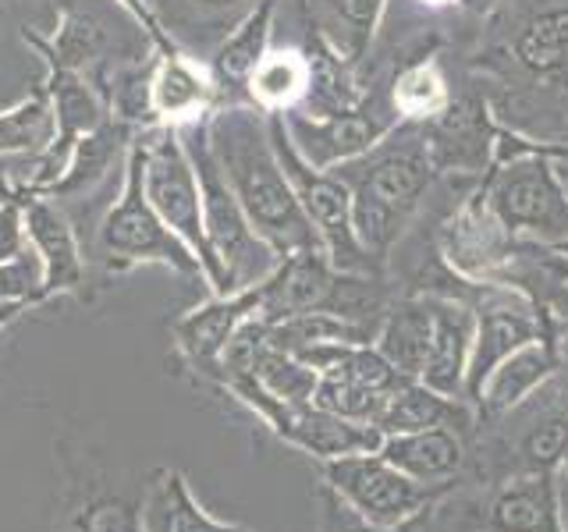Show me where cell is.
Segmentation results:
<instances>
[{"label":"cell","instance_id":"6da1fadb","mask_svg":"<svg viewBox=\"0 0 568 532\" xmlns=\"http://www.w3.org/2000/svg\"><path fill=\"white\" fill-rule=\"evenodd\" d=\"M206 124L210 146L217 153L231 192L239 195L248 224L274 248L277 259L310 253V248L324 253V242H320L316 227L302 209L288 174H284L274 153V142L263 135L260 121L248 111H224L206 117Z\"/></svg>","mask_w":568,"mask_h":532},{"label":"cell","instance_id":"7c38bea8","mask_svg":"<svg viewBox=\"0 0 568 532\" xmlns=\"http://www.w3.org/2000/svg\"><path fill=\"white\" fill-rule=\"evenodd\" d=\"M381 454L398 466L405 475L430 487H462L469 469V433L452 430V426H434L419 433L384 437Z\"/></svg>","mask_w":568,"mask_h":532},{"label":"cell","instance_id":"b9f144b4","mask_svg":"<svg viewBox=\"0 0 568 532\" xmlns=\"http://www.w3.org/2000/svg\"><path fill=\"white\" fill-rule=\"evenodd\" d=\"M434 4H440V0H434Z\"/></svg>","mask_w":568,"mask_h":532},{"label":"cell","instance_id":"cb8c5ba5","mask_svg":"<svg viewBox=\"0 0 568 532\" xmlns=\"http://www.w3.org/2000/svg\"><path fill=\"white\" fill-rule=\"evenodd\" d=\"M58 532H142L139 522V497L106 490V487H85L71 497Z\"/></svg>","mask_w":568,"mask_h":532},{"label":"cell","instance_id":"44dd1931","mask_svg":"<svg viewBox=\"0 0 568 532\" xmlns=\"http://www.w3.org/2000/svg\"><path fill=\"white\" fill-rule=\"evenodd\" d=\"M124 139H129V132H124V124L114 117L103 121L97 132L82 135L75 146H71L58 182L50 185V192H47L50 200L53 195H82L93 185H100L106 177V171H111L114 156L121 153V146H129Z\"/></svg>","mask_w":568,"mask_h":532},{"label":"cell","instance_id":"4fadbf2b","mask_svg":"<svg viewBox=\"0 0 568 532\" xmlns=\"http://www.w3.org/2000/svg\"><path fill=\"white\" fill-rule=\"evenodd\" d=\"M434 313V334L430 351H426V366L419 372V383L444 398H466V369L476 334V313L466 301L455 298H430Z\"/></svg>","mask_w":568,"mask_h":532},{"label":"cell","instance_id":"d6986e66","mask_svg":"<svg viewBox=\"0 0 568 532\" xmlns=\"http://www.w3.org/2000/svg\"><path fill=\"white\" fill-rule=\"evenodd\" d=\"M292 132H295V150L302 153V160H306L310 167L324 171L373 146V139L381 135V124L377 117H366V114H334L327 121H313V124L306 117H295Z\"/></svg>","mask_w":568,"mask_h":532},{"label":"cell","instance_id":"5b68a950","mask_svg":"<svg viewBox=\"0 0 568 532\" xmlns=\"http://www.w3.org/2000/svg\"><path fill=\"white\" fill-rule=\"evenodd\" d=\"M444 532H561L555 472L462 483L434 508Z\"/></svg>","mask_w":568,"mask_h":532},{"label":"cell","instance_id":"603a6c76","mask_svg":"<svg viewBox=\"0 0 568 532\" xmlns=\"http://www.w3.org/2000/svg\"><path fill=\"white\" fill-rule=\"evenodd\" d=\"M53 139H58V117L43 82L26 100L0 111V156H43Z\"/></svg>","mask_w":568,"mask_h":532},{"label":"cell","instance_id":"d6a6232c","mask_svg":"<svg viewBox=\"0 0 568 532\" xmlns=\"http://www.w3.org/2000/svg\"><path fill=\"white\" fill-rule=\"evenodd\" d=\"M395 100L402 111L408 114H426V111H437V106L444 103V85L437 79L434 68H413L405 71L398 89H395Z\"/></svg>","mask_w":568,"mask_h":532},{"label":"cell","instance_id":"83f0119b","mask_svg":"<svg viewBox=\"0 0 568 532\" xmlns=\"http://www.w3.org/2000/svg\"><path fill=\"white\" fill-rule=\"evenodd\" d=\"M256 103L281 111L292 100H298L310 85V61H302L298 53H266L253 79L245 82Z\"/></svg>","mask_w":568,"mask_h":532},{"label":"cell","instance_id":"4316f807","mask_svg":"<svg viewBox=\"0 0 568 532\" xmlns=\"http://www.w3.org/2000/svg\"><path fill=\"white\" fill-rule=\"evenodd\" d=\"M248 372H253V377L260 380V387L271 390L277 401H284V405H313V390H316L320 372L310 369L306 362H298L295 355L263 345Z\"/></svg>","mask_w":568,"mask_h":532},{"label":"cell","instance_id":"836d02e7","mask_svg":"<svg viewBox=\"0 0 568 532\" xmlns=\"http://www.w3.org/2000/svg\"><path fill=\"white\" fill-rule=\"evenodd\" d=\"M29 253L26 217H22V195L0 200V263H11Z\"/></svg>","mask_w":568,"mask_h":532},{"label":"cell","instance_id":"7bdbcfd3","mask_svg":"<svg viewBox=\"0 0 568 532\" xmlns=\"http://www.w3.org/2000/svg\"><path fill=\"white\" fill-rule=\"evenodd\" d=\"M440 532H444V529H440Z\"/></svg>","mask_w":568,"mask_h":532},{"label":"cell","instance_id":"7a4b0ae2","mask_svg":"<svg viewBox=\"0 0 568 532\" xmlns=\"http://www.w3.org/2000/svg\"><path fill=\"white\" fill-rule=\"evenodd\" d=\"M568 458V372L558 369L529 398L490 419H476L466 483L555 472Z\"/></svg>","mask_w":568,"mask_h":532},{"label":"cell","instance_id":"9a60e30c","mask_svg":"<svg viewBox=\"0 0 568 532\" xmlns=\"http://www.w3.org/2000/svg\"><path fill=\"white\" fill-rule=\"evenodd\" d=\"M497 217L508 227H529L544 235H568V203L550 182L544 164H523L505 174L494 192Z\"/></svg>","mask_w":568,"mask_h":532},{"label":"cell","instance_id":"ba28073f","mask_svg":"<svg viewBox=\"0 0 568 532\" xmlns=\"http://www.w3.org/2000/svg\"><path fill=\"white\" fill-rule=\"evenodd\" d=\"M271 142H274V153L281 160L284 174H288L302 209H306L310 224L316 227L320 242H324L327 259L345 274H369V256L359 248L355 231H352V195H348V188L337 182V177L320 174L316 167H310L306 160H302L292 135L284 132L281 114H274V121H271Z\"/></svg>","mask_w":568,"mask_h":532},{"label":"cell","instance_id":"e0dca14e","mask_svg":"<svg viewBox=\"0 0 568 532\" xmlns=\"http://www.w3.org/2000/svg\"><path fill=\"white\" fill-rule=\"evenodd\" d=\"M476 419H479L476 408L466 398H444L426 383L408 380L405 387L395 390V395H387L373 426H377L384 437L419 433V430H434V426H452V430H462L473 437Z\"/></svg>","mask_w":568,"mask_h":532},{"label":"cell","instance_id":"8d00e7d4","mask_svg":"<svg viewBox=\"0 0 568 532\" xmlns=\"http://www.w3.org/2000/svg\"><path fill=\"white\" fill-rule=\"evenodd\" d=\"M26 309H32V306H26V301H0V330H4L8 324H14Z\"/></svg>","mask_w":568,"mask_h":532},{"label":"cell","instance_id":"f1b7e54d","mask_svg":"<svg viewBox=\"0 0 568 532\" xmlns=\"http://www.w3.org/2000/svg\"><path fill=\"white\" fill-rule=\"evenodd\" d=\"M519 61L532 71H555L568 61V11H547L515 43Z\"/></svg>","mask_w":568,"mask_h":532},{"label":"cell","instance_id":"5bb4252c","mask_svg":"<svg viewBox=\"0 0 568 532\" xmlns=\"http://www.w3.org/2000/svg\"><path fill=\"white\" fill-rule=\"evenodd\" d=\"M139 522L142 532H256L239 522H221L195 501L189 479L178 469L150 472L139 493Z\"/></svg>","mask_w":568,"mask_h":532},{"label":"cell","instance_id":"3957f363","mask_svg":"<svg viewBox=\"0 0 568 532\" xmlns=\"http://www.w3.org/2000/svg\"><path fill=\"white\" fill-rule=\"evenodd\" d=\"M206 117L178 124V132H182V142L192 156L195 177H200L206 245H210V256H213V263H217V274H221L217 295H231V291L263 284L277 270L281 259H277L274 248L253 231V224H248L245 209L239 203V195L231 192L227 177L217 164V153H213V146H210Z\"/></svg>","mask_w":568,"mask_h":532},{"label":"cell","instance_id":"74e56055","mask_svg":"<svg viewBox=\"0 0 568 532\" xmlns=\"http://www.w3.org/2000/svg\"><path fill=\"white\" fill-rule=\"evenodd\" d=\"M550 341H555V351H558V366L568 372V324L561 334H550Z\"/></svg>","mask_w":568,"mask_h":532},{"label":"cell","instance_id":"1f68e13d","mask_svg":"<svg viewBox=\"0 0 568 532\" xmlns=\"http://www.w3.org/2000/svg\"><path fill=\"white\" fill-rule=\"evenodd\" d=\"M0 301H26V306L43 301V266L32 248L11 263H0Z\"/></svg>","mask_w":568,"mask_h":532},{"label":"cell","instance_id":"277c9868","mask_svg":"<svg viewBox=\"0 0 568 532\" xmlns=\"http://www.w3.org/2000/svg\"><path fill=\"white\" fill-rule=\"evenodd\" d=\"M132 150L139 153L142 188H146L150 206L156 209V217L192 248L195 259L203 263V277L213 288V295H217L221 274H217V263H213L210 245H206L200 177H195L192 156L185 150L178 124H153V129H142L132 139Z\"/></svg>","mask_w":568,"mask_h":532},{"label":"cell","instance_id":"f546056e","mask_svg":"<svg viewBox=\"0 0 568 532\" xmlns=\"http://www.w3.org/2000/svg\"><path fill=\"white\" fill-rule=\"evenodd\" d=\"M387 395H373V390L359 387V383H348V380H337V377H320L316 390H313V405L324 408L331 416H342L348 422H366L373 426L381 416Z\"/></svg>","mask_w":568,"mask_h":532},{"label":"cell","instance_id":"30bf717a","mask_svg":"<svg viewBox=\"0 0 568 532\" xmlns=\"http://www.w3.org/2000/svg\"><path fill=\"white\" fill-rule=\"evenodd\" d=\"M26 238L32 256L43 266V301L53 295H75L85 284V263L75 238V227L50 195H22Z\"/></svg>","mask_w":568,"mask_h":532},{"label":"cell","instance_id":"484cf974","mask_svg":"<svg viewBox=\"0 0 568 532\" xmlns=\"http://www.w3.org/2000/svg\"><path fill=\"white\" fill-rule=\"evenodd\" d=\"M426 177H430V171H426L419 156H405V153L384 156L381 164L363 177L359 192H366L369 200H377L390 213H405L416 203V195L423 192Z\"/></svg>","mask_w":568,"mask_h":532},{"label":"cell","instance_id":"d590c367","mask_svg":"<svg viewBox=\"0 0 568 532\" xmlns=\"http://www.w3.org/2000/svg\"><path fill=\"white\" fill-rule=\"evenodd\" d=\"M384 0H334V8L342 11V18L355 29H369L377 22V11H381Z\"/></svg>","mask_w":568,"mask_h":532},{"label":"cell","instance_id":"d4e9b609","mask_svg":"<svg viewBox=\"0 0 568 532\" xmlns=\"http://www.w3.org/2000/svg\"><path fill=\"white\" fill-rule=\"evenodd\" d=\"M271 22H274V0L263 4L245 18V22L227 35V43L213 58V79L221 85H245L253 79V71L266 58V40H271Z\"/></svg>","mask_w":568,"mask_h":532},{"label":"cell","instance_id":"f35d334b","mask_svg":"<svg viewBox=\"0 0 568 532\" xmlns=\"http://www.w3.org/2000/svg\"><path fill=\"white\" fill-rule=\"evenodd\" d=\"M4 160H8V156H0V200H11V195H18V188H11V182H8Z\"/></svg>","mask_w":568,"mask_h":532},{"label":"cell","instance_id":"2e32d148","mask_svg":"<svg viewBox=\"0 0 568 532\" xmlns=\"http://www.w3.org/2000/svg\"><path fill=\"white\" fill-rule=\"evenodd\" d=\"M217 85L182 50L160 53L150 64V114L153 124H185L206 117Z\"/></svg>","mask_w":568,"mask_h":532},{"label":"cell","instance_id":"ab89813d","mask_svg":"<svg viewBox=\"0 0 568 532\" xmlns=\"http://www.w3.org/2000/svg\"><path fill=\"white\" fill-rule=\"evenodd\" d=\"M423 532H440V525L434 522V514H430V519H426V525H423Z\"/></svg>","mask_w":568,"mask_h":532},{"label":"cell","instance_id":"9c48e42d","mask_svg":"<svg viewBox=\"0 0 568 532\" xmlns=\"http://www.w3.org/2000/svg\"><path fill=\"white\" fill-rule=\"evenodd\" d=\"M263 301V284L256 288H242L231 295H213L206 306L192 309L174 324V345L182 351V359L200 372L221 383V362L231 345V337L239 334L245 319L260 313Z\"/></svg>","mask_w":568,"mask_h":532},{"label":"cell","instance_id":"8992f818","mask_svg":"<svg viewBox=\"0 0 568 532\" xmlns=\"http://www.w3.org/2000/svg\"><path fill=\"white\" fill-rule=\"evenodd\" d=\"M100 253L111 270L156 263V266H171L174 274L206 280L203 263L195 259L192 248L178 238L150 206L146 188H142V164H139V153L132 150V142H129V160H124L121 195H118V203L106 209V217L100 224Z\"/></svg>","mask_w":568,"mask_h":532},{"label":"cell","instance_id":"8fae6325","mask_svg":"<svg viewBox=\"0 0 568 532\" xmlns=\"http://www.w3.org/2000/svg\"><path fill=\"white\" fill-rule=\"evenodd\" d=\"M537 337H550L547 319L540 313H532L526 301L511 298V301H490V306H479L469 369H466V401L473 405L490 372L501 366L511 351H519L523 345L537 341Z\"/></svg>","mask_w":568,"mask_h":532},{"label":"cell","instance_id":"4dcf8cb0","mask_svg":"<svg viewBox=\"0 0 568 532\" xmlns=\"http://www.w3.org/2000/svg\"><path fill=\"white\" fill-rule=\"evenodd\" d=\"M313 501H316V529L313 532H423L426 519L434 514L430 511V514H423V519L405 522V525H377V522L363 519L348 501H342L327 483L316 487Z\"/></svg>","mask_w":568,"mask_h":532},{"label":"cell","instance_id":"60d3db41","mask_svg":"<svg viewBox=\"0 0 568 532\" xmlns=\"http://www.w3.org/2000/svg\"><path fill=\"white\" fill-rule=\"evenodd\" d=\"M213 4H227V0H213Z\"/></svg>","mask_w":568,"mask_h":532},{"label":"cell","instance_id":"ac0fdd59","mask_svg":"<svg viewBox=\"0 0 568 532\" xmlns=\"http://www.w3.org/2000/svg\"><path fill=\"white\" fill-rule=\"evenodd\" d=\"M558 369H561L558 351H555V341H550V337H537V341L523 345L490 372L484 387H479V395L473 401L476 416L490 419V416L508 412V408H515L523 398H529L544 380L555 377Z\"/></svg>","mask_w":568,"mask_h":532},{"label":"cell","instance_id":"e575fe53","mask_svg":"<svg viewBox=\"0 0 568 532\" xmlns=\"http://www.w3.org/2000/svg\"><path fill=\"white\" fill-rule=\"evenodd\" d=\"M118 4H124V8H129V14L135 18V22L142 25V29H146V35H150V43L160 50V53H171V50H178L174 47V40H171V35L164 32V29H160V22H156V18H153V11L146 8V0H118Z\"/></svg>","mask_w":568,"mask_h":532},{"label":"cell","instance_id":"52a82bcc","mask_svg":"<svg viewBox=\"0 0 568 532\" xmlns=\"http://www.w3.org/2000/svg\"><path fill=\"white\" fill-rule=\"evenodd\" d=\"M320 483H327L342 501H348L363 519L377 525L416 522L452 493V487H430L405 475L381 451L320 461Z\"/></svg>","mask_w":568,"mask_h":532},{"label":"cell","instance_id":"7402d4cb","mask_svg":"<svg viewBox=\"0 0 568 532\" xmlns=\"http://www.w3.org/2000/svg\"><path fill=\"white\" fill-rule=\"evenodd\" d=\"M26 43H32L36 50H40V58L47 64L82 71L85 75V68L100 61V53L106 47V32H103V22H100L97 11L71 4L61 11V25H58V32H53V40H40V35H32L26 29Z\"/></svg>","mask_w":568,"mask_h":532},{"label":"cell","instance_id":"ffe728a7","mask_svg":"<svg viewBox=\"0 0 568 532\" xmlns=\"http://www.w3.org/2000/svg\"><path fill=\"white\" fill-rule=\"evenodd\" d=\"M430 334H434L430 298L402 301V306L384 313L381 319L377 351L405 380H419V372L426 366V351H430Z\"/></svg>","mask_w":568,"mask_h":532}]
</instances>
